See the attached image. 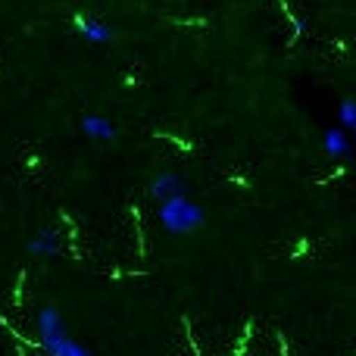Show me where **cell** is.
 Masks as SVG:
<instances>
[{
  "mask_svg": "<svg viewBox=\"0 0 356 356\" xmlns=\"http://www.w3.org/2000/svg\"><path fill=\"white\" fill-rule=\"evenodd\" d=\"M38 328H41L44 344H47V341H56V338H66V334H63V319L54 313V309H44L41 319H38Z\"/></svg>",
  "mask_w": 356,
  "mask_h": 356,
  "instance_id": "cell-3",
  "label": "cell"
},
{
  "mask_svg": "<svg viewBox=\"0 0 356 356\" xmlns=\"http://www.w3.org/2000/svg\"><path fill=\"white\" fill-rule=\"evenodd\" d=\"M328 150H332V154L338 150V154H341V150H344V138H341V135H328Z\"/></svg>",
  "mask_w": 356,
  "mask_h": 356,
  "instance_id": "cell-6",
  "label": "cell"
},
{
  "mask_svg": "<svg viewBox=\"0 0 356 356\" xmlns=\"http://www.w3.org/2000/svg\"><path fill=\"white\" fill-rule=\"evenodd\" d=\"M72 22L79 25L81 31H85L91 41H110L113 38V29H106V25H100L97 19H91V16H81V13H75L72 16Z\"/></svg>",
  "mask_w": 356,
  "mask_h": 356,
  "instance_id": "cell-2",
  "label": "cell"
},
{
  "mask_svg": "<svg viewBox=\"0 0 356 356\" xmlns=\"http://www.w3.org/2000/svg\"><path fill=\"white\" fill-rule=\"evenodd\" d=\"M160 219L166 222V228H172V232H194V228L203 225V213L191 200H184L181 194L163 203Z\"/></svg>",
  "mask_w": 356,
  "mask_h": 356,
  "instance_id": "cell-1",
  "label": "cell"
},
{
  "mask_svg": "<svg viewBox=\"0 0 356 356\" xmlns=\"http://www.w3.org/2000/svg\"><path fill=\"white\" fill-rule=\"evenodd\" d=\"M178 194H184V191H181V184H178L172 175H163L160 181H154V197L156 200H160V197L163 200H172V197H178Z\"/></svg>",
  "mask_w": 356,
  "mask_h": 356,
  "instance_id": "cell-4",
  "label": "cell"
},
{
  "mask_svg": "<svg viewBox=\"0 0 356 356\" xmlns=\"http://www.w3.org/2000/svg\"><path fill=\"white\" fill-rule=\"evenodd\" d=\"M344 122H347V125H353V106H350V104L344 106Z\"/></svg>",
  "mask_w": 356,
  "mask_h": 356,
  "instance_id": "cell-8",
  "label": "cell"
},
{
  "mask_svg": "<svg viewBox=\"0 0 356 356\" xmlns=\"http://www.w3.org/2000/svg\"><path fill=\"white\" fill-rule=\"evenodd\" d=\"M85 129H88V131H104L106 138H113V129H106V125H100L94 116H88V119H85Z\"/></svg>",
  "mask_w": 356,
  "mask_h": 356,
  "instance_id": "cell-5",
  "label": "cell"
},
{
  "mask_svg": "<svg viewBox=\"0 0 356 356\" xmlns=\"http://www.w3.org/2000/svg\"><path fill=\"white\" fill-rule=\"evenodd\" d=\"M22 282H25V272H19V282H16V294H13V300L22 303Z\"/></svg>",
  "mask_w": 356,
  "mask_h": 356,
  "instance_id": "cell-7",
  "label": "cell"
}]
</instances>
